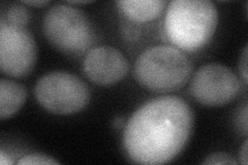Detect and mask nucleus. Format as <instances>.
Returning <instances> with one entry per match:
<instances>
[{"instance_id":"obj_1","label":"nucleus","mask_w":248,"mask_h":165,"mask_svg":"<svg viewBox=\"0 0 248 165\" xmlns=\"http://www.w3.org/2000/svg\"><path fill=\"white\" fill-rule=\"evenodd\" d=\"M195 115L178 96L146 102L129 118L123 133L128 158L139 164H165L175 159L188 144Z\"/></svg>"},{"instance_id":"obj_2","label":"nucleus","mask_w":248,"mask_h":165,"mask_svg":"<svg viewBox=\"0 0 248 165\" xmlns=\"http://www.w3.org/2000/svg\"><path fill=\"white\" fill-rule=\"evenodd\" d=\"M217 24L218 12L209 0H174L167 9V36L181 51L204 48L213 37Z\"/></svg>"},{"instance_id":"obj_3","label":"nucleus","mask_w":248,"mask_h":165,"mask_svg":"<svg viewBox=\"0 0 248 165\" xmlns=\"http://www.w3.org/2000/svg\"><path fill=\"white\" fill-rule=\"evenodd\" d=\"M192 69L191 61L183 51L172 45H155L138 57L134 75L144 88L165 93L182 88Z\"/></svg>"},{"instance_id":"obj_4","label":"nucleus","mask_w":248,"mask_h":165,"mask_svg":"<svg viewBox=\"0 0 248 165\" xmlns=\"http://www.w3.org/2000/svg\"><path fill=\"white\" fill-rule=\"evenodd\" d=\"M43 30L46 38L59 51L79 55L91 50L95 32L83 12L71 4H57L46 12Z\"/></svg>"},{"instance_id":"obj_5","label":"nucleus","mask_w":248,"mask_h":165,"mask_svg":"<svg viewBox=\"0 0 248 165\" xmlns=\"http://www.w3.org/2000/svg\"><path fill=\"white\" fill-rule=\"evenodd\" d=\"M34 95L40 105L55 115H72L86 107L91 98L88 86L79 76L58 70L42 76Z\"/></svg>"},{"instance_id":"obj_6","label":"nucleus","mask_w":248,"mask_h":165,"mask_svg":"<svg viewBox=\"0 0 248 165\" xmlns=\"http://www.w3.org/2000/svg\"><path fill=\"white\" fill-rule=\"evenodd\" d=\"M241 82L235 73L223 64L208 63L193 75L189 90L201 105L221 106L232 102L241 91Z\"/></svg>"},{"instance_id":"obj_7","label":"nucleus","mask_w":248,"mask_h":165,"mask_svg":"<svg viewBox=\"0 0 248 165\" xmlns=\"http://www.w3.org/2000/svg\"><path fill=\"white\" fill-rule=\"evenodd\" d=\"M37 58V46L25 27L0 21V68L7 75L25 77L32 72Z\"/></svg>"},{"instance_id":"obj_8","label":"nucleus","mask_w":248,"mask_h":165,"mask_svg":"<svg viewBox=\"0 0 248 165\" xmlns=\"http://www.w3.org/2000/svg\"><path fill=\"white\" fill-rule=\"evenodd\" d=\"M128 68L126 57L111 45L92 48L83 61L85 75L99 86H112L119 83L127 75Z\"/></svg>"},{"instance_id":"obj_9","label":"nucleus","mask_w":248,"mask_h":165,"mask_svg":"<svg viewBox=\"0 0 248 165\" xmlns=\"http://www.w3.org/2000/svg\"><path fill=\"white\" fill-rule=\"evenodd\" d=\"M120 12L127 19L138 23L156 19L164 11L166 1L162 0H120L117 1Z\"/></svg>"},{"instance_id":"obj_10","label":"nucleus","mask_w":248,"mask_h":165,"mask_svg":"<svg viewBox=\"0 0 248 165\" xmlns=\"http://www.w3.org/2000/svg\"><path fill=\"white\" fill-rule=\"evenodd\" d=\"M27 91L24 86L6 78L0 80V119H10L20 111L26 101Z\"/></svg>"},{"instance_id":"obj_11","label":"nucleus","mask_w":248,"mask_h":165,"mask_svg":"<svg viewBox=\"0 0 248 165\" xmlns=\"http://www.w3.org/2000/svg\"><path fill=\"white\" fill-rule=\"evenodd\" d=\"M30 19L29 11L21 3L12 4L0 21L17 27H25Z\"/></svg>"},{"instance_id":"obj_12","label":"nucleus","mask_w":248,"mask_h":165,"mask_svg":"<svg viewBox=\"0 0 248 165\" xmlns=\"http://www.w3.org/2000/svg\"><path fill=\"white\" fill-rule=\"evenodd\" d=\"M19 165H50V164H59L57 160L52 158L51 156L43 153H32L25 155L24 157L17 162Z\"/></svg>"},{"instance_id":"obj_13","label":"nucleus","mask_w":248,"mask_h":165,"mask_svg":"<svg viewBox=\"0 0 248 165\" xmlns=\"http://www.w3.org/2000/svg\"><path fill=\"white\" fill-rule=\"evenodd\" d=\"M239 161L235 159V157H232V155L224 153V152H217L213 153L211 155H209L206 157V159L203 161V164H208V165H213V164H232L236 165L238 164Z\"/></svg>"},{"instance_id":"obj_14","label":"nucleus","mask_w":248,"mask_h":165,"mask_svg":"<svg viewBox=\"0 0 248 165\" xmlns=\"http://www.w3.org/2000/svg\"><path fill=\"white\" fill-rule=\"evenodd\" d=\"M236 124L243 135H247V104L240 107L239 113L236 116Z\"/></svg>"},{"instance_id":"obj_15","label":"nucleus","mask_w":248,"mask_h":165,"mask_svg":"<svg viewBox=\"0 0 248 165\" xmlns=\"http://www.w3.org/2000/svg\"><path fill=\"white\" fill-rule=\"evenodd\" d=\"M247 46H245V49L241 55V58H240V61H239V70H240V74L242 75V77H243V81H244V84H247V77H248V75H247Z\"/></svg>"},{"instance_id":"obj_16","label":"nucleus","mask_w":248,"mask_h":165,"mask_svg":"<svg viewBox=\"0 0 248 165\" xmlns=\"http://www.w3.org/2000/svg\"><path fill=\"white\" fill-rule=\"evenodd\" d=\"M247 145H248V141L245 140L244 144L242 146V148L240 149V152H239V162L242 163L244 165H247L248 163V157H247Z\"/></svg>"},{"instance_id":"obj_17","label":"nucleus","mask_w":248,"mask_h":165,"mask_svg":"<svg viewBox=\"0 0 248 165\" xmlns=\"http://www.w3.org/2000/svg\"><path fill=\"white\" fill-rule=\"evenodd\" d=\"M0 164H1V165H11V164H13V161L9 158V156H7L2 150L0 151Z\"/></svg>"},{"instance_id":"obj_18","label":"nucleus","mask_w":248,"mask_h":165,"mask_svg":"<svg viewBox=\"0 0 248 165\" xmlns=\"http://www.w3.org/2000/svg\"><path fill=\"white\" fill-rule=\"evenodd\" d=\"M22 3L28 4V5H33V6H44L49 4L50 1H45V0H40V1H23Z\"/></svg>"},{"instance_id":"obj_19","label":"nucleus","mask_w":248,"mask_h":165,"mask_svg":"<svg viewBox=\"0 0 248 165\" xmlns=\"http://www.w3.org/2000/svg\"><path fill=\"white\" fill-rule=\"evenodd\" d=\"M123 124H124V122H123V119L121 117L115 118V120L113 121V126L116 129H120L123 126Z\"/></svg>"},{"instance_id":"obj_20","label":"nucleus","mask_w":248,"mask_h":165,"mask_svg":"<svg viewBox=\"0 0 248 165\" xmlns=\"http://www.w3.org/2000/svg\"><path fill=\"white\" fill-rule=\"evenodd\" d=\"M91 1L90 0H83V1H68L67 3L68 4H87V3H90Z\"/></svg>"}]
</instances>
